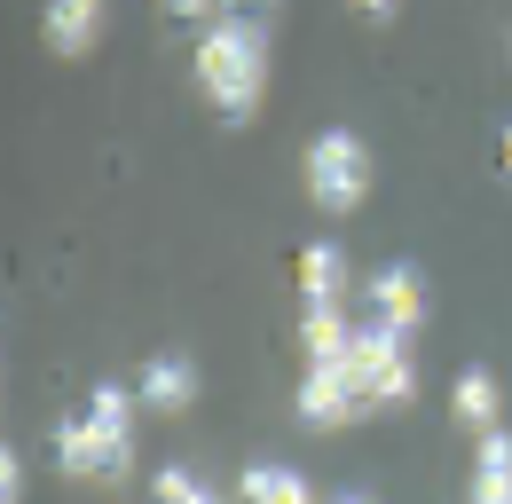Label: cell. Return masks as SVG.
Returning <instances> with one entry per match:
<instances>
[{"instance_id": "6da1fadb", "label": "cell", "mask_w": 512, "mask_h": 504, "mask_svg": "<svg viewBox=\"0 0 512 504\" xmlns=\"http://www.w3.org/2000/svg\"><path fill=\"white\" fill-rule=\"evenodd\" d=\"M268 63H276V40H268V16H237L221 8L205 32H197V95L205 111L229 126H245L268 95Z\"/></svg>"}, {"instance_id": "7a4b0ae2", "label": "cell", "mask_w": 512, "mask_h": 504, "mask_svg": "<svg viewBox=\"0 0 512 504\" xmlns=\"http://www.w3.org/2000/svg\"><path fill=\"white\" fill-rule=\"evenodd\" d=\"M134 418H142L134 386H95L87 410L64 418V434H56L64 473H79V481H127L134 473Z\"/></svg>"}, {"instance_id": "3957f363", "label": "cell", "mask_w": 512, "mask_h": 504, "mask_svg": "<svg viewBox=\"0 0 512 504\" xmlns=\"http://www.w3.org/2000/svg\"><path fill=\"white\" fill-rule=\"evenodd\" d=\"M371 142L363 134H347V126H323L316 142H308V158H300V182L316 197L323 213H355L363 197H371Z\"/></svg>"}, {"instance_id": "277c9868", "label": "cell", "mask_w": 512, "mask_h": 504, "mask_svg": "<svg viewBox=\"0 0 512 504\" xmlns=\"http://www.w3.org/2000/svg\"><path fill=\"white\" fill-rule=\"evenodd\" d=\"M347 371L363 378V394H371L379 410H410V402H418V363H410V339H402V331H386V323H355Z\"/></svg>"}, {"instance_id": "5b68a950", "label": "cell", "mask_w": 512, "mask_h": 504, "mask_svg": "<svg viewBox=\"0 0 512 504\" xmlns=\"http://www.w3.org/2000/svg\"><path fill=\"white\" fill-rule=\"evenodd\" d=\"M292 410H300V426H316V434H339V426H363L379 402L363 394V378L347 371V355H339V363H308V371H300V394H292Z\"/></svg>"}, {"instance_id": "8992f818", "label": "cell", "mask_w": 512, "mask_h": 504, "mask_svg": "<svg viewBox=\"0 0 512 504\" xmlns=\"http://www.w3.org/2000/svg\"><path fill=\"white\" fill-rule=\"evenodd\" d=\"M371 323L402 331V339L426 323V276H418L410 260H394V268H379V276H371Z\"/></svg>"}, {"instance_id": "52a82bcc", "label": "cell", "mask_w": 512, "mask_h": 504, "mask_svg": "<svg viewBox=\"0 0 512 504\" xmlns=\"http://www.w3.org/2000/svg\"><path fill=\"white\" fill-rule=\"evenodd\" d=\"M134 394H142V410H158V418L190 410V402H197V355H182V347L150 355V363H142V378H134Z\"/></svg>"}, {"instance_id": "ba28073f", "label": "cell", "mask_w": 512, "mask_h": 504, "mask_svg": "<svg viewBox=\"0 0 512 504\" xmlns=\"http://www.w3.org/2000/svg\"><path fill=\"white\" fill-rule=\"evenodd\" d=\"M103 24H111L103 0H48V8H40V40H48L56 56H87V48L103 40Z\"/></svg>"}, {"instance_id": "9c48e42d", "label": "cell", "mask_w": 512, "mask_h": 504, "mask_svg": "<svg viewBox=\"0 0 512 504\" xmlns=\"http://www.w3.org/2000/svg\"><path fill=\"white\" fill-rule=\"evenodd\" d=\"M347 284H355V276H347V252L339 245H308L300 252V308H347Z\"/></svg>"}, {"instance_id": "30bf717a", "label": "cell", "mask_w": 512, "mask_h": 504, "mask_svg": "<svg viewBox=\"0 0 512 504\" xmlns=\"http://www.w3.org/2000/svg\"><path fill=\"white\" fill-rule=\"evenodd\" d=\"M449 418H457L465 434H497V426H505V394H497V378H489V371H457V386H449Z\"/></svg>"}, {"instance_id": "8fae6325", "label": "cell", "mask_w": 512, "mask_h": 504, "mask_svg": "<svg viewBox=\"0 0 512 504\" xmlns=\"http://www.w3.org/2000/svg\"><path fill=\"white\" fill-rule=\"evenodd\" d=\"M237 504H323V497L308 489L300 465H268V457H260V465L237 473Z\"/></svg>"}, {"instance_id": "7c38bea8", "label": "cell", "mask_w": 512, "mask_h": 504, "mask_svg": "<svg viewBox=\"0 0 512 504\" xmlns=\"http://www.w3.org/2000/svg\"><path fill=\"white\" fill-rule=\"evenodd\" d=\"M465 504H512V434H481L473 449V481H465Z\"/></svg>"}, {"instance_id": "4fadbf2b", "label": "cell", "mask_w": 512, "mask_h": 504, "mask_svg": "<svg viewBox=\"0 0 512 504\" xmlns=\"http://www.w3.org/2000/svg\"><path fill=\"white\" fill-rule=\"evenodd\" d=\"M300 347H308V363H339V355L355 347L347 308H300Z\"/></svg>"}, {"instance_id": "5bb4252c", "label": "cell", "mask_w": 512, "mask_h": 504, "mask_svg": "<svg viewBox=\"0 0 512 504\" xmlns=\"http://www.w3.org/2000/svg\"><path fill=\"white\" fill-rule=\"evenodd\" d=\"M150 504H221L213 481H197L190 465H158V481H150Z\"/></svg>"}, {"instance_id": "9a60e30c", "label": "cell", "mask_w": 512, "mask_h": 504, "mask_svg": "<svg viewBox=\"0 0 512 504\" xmlns=\"http://www.w3.org/2000/svg\"><path fill=\"white\" fill-rule=\"evenodd\" d=\"M0 504H24V449H0Z\"/></svg>"}, {"instance_id": "2e32d148", "label": "cell", "mask_w": 512, "mask_h": 504, "mask_svg": "<svg viewBox=\"0 0 512 504\" xmlns=\"http://www.w3.org/2000/svg\"><path fill=\"white\" fill-rule=\"evenodd\" d=\"M347 8H355L363 24H394V8H402V0H347Z\"/></svg>"}, {"instance_id": "e0dca14e", "label": "cell", "mask_w": 512, "mask_h": 504, "mask_svg": "<svg viewBox=\"0 0 512 504\" xmlns=\"http://www.w3.org/2000/svg\"><path fill=\"white\" fill-rule=\"evenodd\" d=\"M174 16H205V8H221V0H166Z\"/></svg>"}, {"instance_id": "ac0fdd59", "label": "cell", "mask_w": 512, "mask_h": 504, "mask_svg": "<svg viewBox=\"0 0 512 504\" xmlns=\"http://www.w3.org/2000/svg\"><path fill=\"white\" fill-rule=\"evenodd\" d=\"M221 8H237V16H268L276 0H221Z\"/></svg>"}, {"instance_id": "d6986e66", "label": "cell", "mask_w": 512, "mask_h": 504, "mask_svg": "<svg viewBox=\"0 0 512 504\" xmlns=\"http://www.w3.org/2000/svg\"><path fill=\"white\" fill-rule=\"evenodd\" d=\"M497 166H505V174H512V126H505V142H497Z\"/></svg>"}, {"instance_id": "ffe728a7", "label": "cell", "mask_w": 512, "mask_h": 504, "mask_svg": "<svg viewBox=\"0 0 512 504\" xmlns=\"http://www.w3.org/2000/svg\"><path fill=\"white\" fill-rule=\"evenodd\" d=\"M331 504H371V497H331Z\"/></svg>"}]
</instances>
